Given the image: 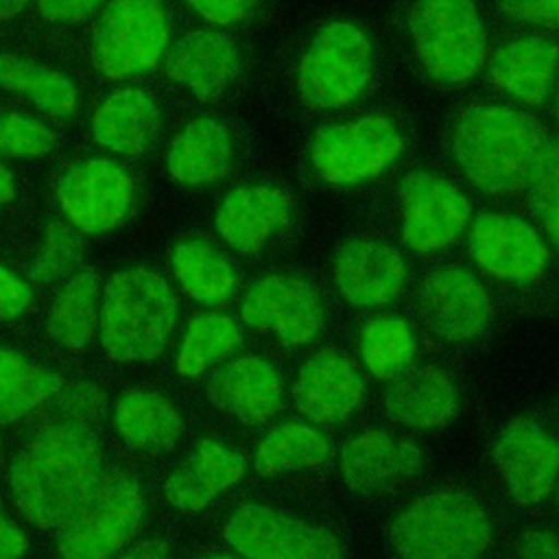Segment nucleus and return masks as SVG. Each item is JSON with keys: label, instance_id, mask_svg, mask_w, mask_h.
Instances as JSON below:
<instances>
[{"label": "nucleus", "instance_id": "72a5a7b5", "mask_svg": "<svg viewBox=\"0 0 559 559\" xmlns=\"http://www.w3.org/2000/svg\"><path fill=\"white\" fill-rule=\"evenodd\" d=\"M365 367L380 380H393L415 360V334L406 319L384 314L371 319L358 338Z\"/></svg>", "mask_w": 559, "mask_h": 559}, {"label": "nucleus", "instance_id": "4c0bfd02", "mask_svg": "<svg viewBox=\"0 0 559 559\" xmlns=\"http://www.w3.org/2000/svg\"><path fill=\"white\" fill-rule=\"evenodd\" d=\"M55 146L52 131L35 118L22 114L0 116V157H39Z\"/></svg>", "mask_w": 559, "mask_h": 559}, {"label": "nucleus", "instance_id": "ea45409f", "mask_svg": "<svg viewBox=\"0 0 559 559\" xmlns=\"http://www.w3.org/2000/svg\"><path fill=\"white\" fill-rule=\"evenodd\" d=\"M500 11L511 22L559 28V0H500Z\"/></svg>", "mask_w": 559, "mask_h": 559}, {"label": "nucleus", "instance_id": "a211bd4d", "mask_svg": "<svg viewBox=\"0 0 559 559\" xmlns=\"http://www.w3.org/2000/svg\"><path fill=\"white\" fill-rule=\"evenodd\" d=\"M362 376L341 352L328 347L312 354L299 369L293 400L297 411L319 426L345 421L362 400Z\"/></svg>", "mask_w": 559, "mask_h": 559}, {"label": "nucleus", "instance_id": "ddd939ff", "mask_svg": "<svg viewBox=\"0 0 559 559\" xmlns=\"http://www.w3.org/2000/svg\"><path fill=\"white\" fill-rule=\"evenodd\" d=\"M491 459L509 496L522 507L544 502L559 483V441L533 419L509 421Z\"/></svg>", "mask_w": 559, "mask_h": 559}, {"label": "nucleus", "instance_id": "7ed1b4c3", "mask_svg": "<svg viewBox=\"0 0 559 559\" xmlns=\"http://www.w3.org/2000/svg\"><path fill=\"white\" fill-rule=\"evenodd\" d=\"M175 321L177 299L159 273L135 266L107 282L98 310V336L109 358L153 360L164 352Z\"/></svg>", "mask_w": 559, "mask_h": 559}, {"label": "nucleus", "instance_id": "79ce46f5", "mask_svg": "<svg viewBox=\"0 0 559 559\" xmlns=\"http://www.w3.org/2000/svg\"><path fill=\"white\" fill-rule=\"evenodd\" d=\"M100 4L103 0H37L41 17L52 24H79Z\"/></svg>", "mask_w": 559, "mask_h": 559}, {"label": "nucleus", "instance_id": "412c9836", "mask_svg": "<svg viewBox=\"0 0 559 559\" xmlns=\"http://www.w3.org/2000/svg\"><path fill=\"white\" fill-rule=\"evenodd\" d=\"M282 376L262 356H242L218 369L210 384V402L245 424H264L282 406Z\"/></svg>", "mask_w": 559, "mask_h": 559}, {"label": "nucleus", "instance_id": "cd10ccee", "mask_svg": "<svg viewBox=\"0 0 559 559\" xmlns=\"http://www.w3.org/2000/svg\"><path fill=\"white\" fill-rule=\"evenodd\" d=\"M114 424L131 450L162 454L179 441L183 419L168 397L155 391H129L116 402Z\"/></svg>", "mask_w": 559, "mask_h": 559}, {"label": "nucleus", "instance_id": "49530a36", "mask_svg": "<svg viewBox=\"0 0 559 559\" xmlns=\"http://www.w3.org/2000/svg\"><path fill=\"white\" fill-rule=\"evenodd\" d=\"M15 192V183H13V177L11 173L0 164V205L7 203Z\"/></svg>", "mask_w": 559, "mask_h": 559}, {"label": "nucleus", "instance_id": "a878e982", "mask_svg": "<svg viewBox=\"0 0 559 559\" xmlns=\"http://www.w3.org/2000/svg\"><path fill=\"white\" fill-rule=\"evenodd\" d=\"M159 124V109L146 92L122 90L92 116V138L111 153L133 157L155 144Z\"/></svg>", "mask_w": 559, "mask_h": 559}, {"label": "nucleus", "instance_id": "2eb2a0df", "mask_svg": "<svg viewBox=\"0 0 559 559\" xmlns=\"http://www.w3.org/2000/svg\"><path fill=\"white\" fill-rule=\"evenodd\" d=\"M57 197L72 227L85 234H105L127 218L133 183L118 164L85 159L61 177Z\"/></svg>", "mask_w": 559, "mask_h": 559}, {"label": "nucleus", "instance_id": "a18cd8bd", "mask_svg": "<svg viewBox=\"0 0 559 559\" xmlns=\"http://www.w3.org/2000/svg\"><path fill=\"white\" fill-rule=\"evenodd\" d=\"M26 550L24 533L13 524L0 504V559L20 557Z\"/></svg>", "mask_w": 559, "mask_h": 559}, {"label": "nucleus", "instance_id": "f704fd0d", "mask_svg": "<svg viewBox=\"0 0 559 559\" xmlns=\"http://www.w3.org/2000/svg\"><path fill=\"white\" fill-rule=\"evenodd\" d=\"M240 345V328L227 314H199L190 321L177 354V373L197 378Z\"/></svg>", "mask_w": 559, "mask_h": 559}, {"label": "nucleus", "instance_id": "aec40b11", "mask_svg": "<svg viewBox=\"0 0 559 559\" xmlns=\"http://www.w3.org/2000/svg\"><path fill=\"white\" fill-rule=\"evenodd\" d=\"M293 218V201L282 188L245 186L229 192L216 212L218 236L238 253L260 251Z\"/></svg>", "mask_w": 559, "mask_h": 559}, {"label": "nucleus", "instance_id": "423d86ee", "mask_svg": "<svg viewBox=\"0 0 559 559\" xmlns=\"http://www.w3.org/2000/svg\"><path fill=\"white\" fill-rule=\"evenodd\" d=\"M138 483L122 469H103L79 507L57 528V550L70 559H100L127 546L142 522Z\"/></svg>", "mask_w": 559, "mask_h": 559}, {"label": "nucleus", "instance_id": "a19ab883", "mask_svg": "<svg viewBox=\"0 0 559 559\" xmlns=\"http://www.w3.org/2000/svg\"><path fill=\"white\" fill-rule=\"evenodd\" d=\"M33 304V288L13 271L0 266V321L22 317Z\"/></svg>", "mask_w": 559, "mask_h": 559}, {"label": "nucleus", "instance_id": "f3484780", "mask_svg": "<svg viewBox=\"0 0 559 559\" xmlns=\"http://www.w3.org/2000/svg\"><path fill=\"white\" fill-rule=\"evenodd\" d=\"M421 467L424 456L413 441L395 439L378 428L354 435L338 459L343 483L365 498L397 491L419 476Z\"/></svg>", "mask_w": 559, "mask_h": 559}, {"label": "nucleus", "instance_id": "7c9ffc66", "mask_svg": "<svg viewBox=\"0 0 559 559\" xmlns=\"http://www.w3.org/2000/svg\"><path fill=\"white\" fill-rule=\"evenodd\" d=\"M59 373L0 347V421H15L57 395Z\"/></svg>", "mask_w": 559, "mask_h": 559}, {"label": "nucleus", "instance_id": "6e6552de", "mask_svg": "<svg viewBox=\"0 0 559 559\" xmlns=\"http://www.w3.org/2000/svg\"><path fill=\"white\" fill-rule=\"evenodd\" d=\"M168 46V17L159 0H111L94 31V63L114 81L155 68Z\"/></svg>", "mask_w": 559, "mask_h": 559}, {"label": "nucleus", "instance_id": "f03ea898", "mask_svg": "<svg viewBox=\"0 0 559 559\" xmlns=\"http://www.w3.org/2000/svg\"><path fill=\"white\" fill-rule=\"evenodd\" d=\"M548 138L544 127L522 109L478 105L456 116L448 151L476 190L511 197L528 188Z\"/></svg>", "mask_w": 559, "mask_h": 559}, {"label": "nucleus", "instance_id": "8fccbe9b", "mask_svg": "<svg viewBox=\"0 0 559 559\" xmlns=\"http://www.w3.org/2000/svg\"><path fill=\"white\" fill-rule=\"evenodd\" d=\"M555 111H557V120H559V94H557V107H555Z\"/></svg>", "mask_w": 559, "mask_h": 559}, {"label": "nucleus", "instance_id": "09e8293b", "mask_svg": "<svg viewBox=\"0 0 559 559\" xmlns=\"http://www.w3.org/2000/svg\"><path fill=\"white\" fill-rule=\"evenodd\" d=\"M31 0H0V20H9L17 15Z\"/></svg>", "mask_w": 559, "mask_h": 559}, {"label": "nucleus", "instance_id": "20e7f679", "mask_svg": "<svg viewBox=\"0 0 559 559\" xmlns=\"http://www.w3.org/2000/svg\"><path fill=\"white\" fill-rule=\"evenodd\" d=\"M393 552L406 559L483 555L493 542L485 509L463 491H430L406 504L391 522Z\"/></svg>", "mask_w": 559, "mask_h": 559}, {"label": "nucleus", "instance_id": "bb28decb", "mask_svg": "<svg viewBox=\"0 0 559 559\" xmlns=\"http://www.w3.org/2000/svg\"><path fill=\"white\" fill-rule=\"evenodd\" d=\"M234 159L231 135L216 118L188 122L168 151V173L181 186H205L227 175Z\"/></svg>", "mask_w": 559, "mask_h": 559}, {"label": "nucleus", "instance_id": "6ab92c4d", "mask_svg": "<svg viewBox=\"0 0 559 559\" xmlns=\"http://www.w3.org/2000/svg\"><path fill=\"white\" fill-rule=\"evenodd\" d=\"M334 282L349 304L378 308L402 293L406 262L386 242L358 236L338 247L334 255Z\"/></svg>", "mask_w": 559, "mask_h": 559}, {"label": "nucleus", "instance_id": "37998d69", "mask_svg": "<svg viewBox=\"0 0 559 559\" xmlns=\"http://www.w3.org/2000/svg\"><path fill=\"white\" fill-rule=\"evenodd\" d=\"M207 22L234 24L245 20L258 4V0H188Z\"/></svg>", "mask_w": 559, "mask_h": 559}, {"label": "nucleus", "instance_id": "b1692460", "mask_svg": "<svg viewBox=\"0 0 559 559\" xmlns=\"http://www.w3.org/2000/svg\"><path fill=\"white\" fill-rule=\"evenodd\" d=\"M240 59L234 41L214 31L183 35L166 57V74L197 98H218L236 79Z\"/></svg>", "mask_w": 559, "mask_h": 559}, {"label": "nucleus", "instance_id": "c756f323", "mask_svg": "<svg viewBox=\"0 0 559 559\" xmlns=\"http://www.w3.org/2000/svg\"><path fill=\"white\" fill-rule=\"evenodd\" d=\"M98 275L92 269L72 273L52 299L46 330L48 336L68 349H81L96 332Z\"/></svg>", "mask_w": 559, "mask_h": 559}, {"label": "nucleus", "instance_id": "3c124183", "mask_svg": "<svg viewBox=\"0 0 559 559\" xmlns=\"http://www.w3.org/2000/svg\"><path fill=\"white\" fill-rule=\"evenodd\" d=\"M0 465H2V441H0Z\"/></svg>", "mask_w": 559, "mask_h": 559}, {"label": "nucleus", "instance_id": "c85d7f7f", "mask_svg": "<svg viewBox=\"0 0 559 559\" xmlns=\"http://www.w3.org/2000/svg\"><path fill=\"white\" fill-rule=\"evenodd\" d=\"M173 271L183 293L199 304L221 306L236 290L231 262L207 240L186 238L173 249Z\"/></svg>", "mask_w": 559, "mask_h": 559}, {"label": "nucleus", "instance_id": "9b49d317", "mask_svg": "<svg viewBox=\"0 0 559 559\" xmlns=\"http://www.w3.org/2000/svg\"><path fill=\"white\" fill-rule=\"evenodd\" d=\"M227 544L255 559H336L338 539L319 526L273 511L264 504H242L225 524Z\"/></svg>", "mask_w": 559, "mask_h": 559}, {"label": "nucleus", "instance_id": "f8f14e48", "mask_svg": "<svg viewBox=\"0 0 559 559\" xmlns=\"http://www.w3.org/2000/svg\"><path fill=\"white\" fill-rule=\"evenodd\" d=\"M467 249L487 275L509 284H533L550 264L548 245L537 227L502 212H483L472 221Z\"/></svg>", "mask_w": 559, "mask_h": 559}, {"label": "nucleus", "instance_id": "c03bdc74", "mask_svg": "<svg viewBox=\"0 0 559 559\" xmlns=\"http://www.w3.org/2000/svg\"><path fill=\"white\" fill-rule=\"evenodd\" d=\"M518 555L535 559H557L559 557V535L550 531L524 533L518 542Z\"/></svg>", "mask_w": 559, "mask_h": 559}, {"label": "nucleus", "instance_id": "e433bc0d", "mask_svg": "<svg viewBox=\"0 0 559 559\" xmlns=\"http://www.w3.org/2000/svg\"><path fill=\"white\" fill-rule=\"evenodd\" d=\"M526 190L537 225L559 249V138H548Z\"/></svg>", "mask_w": 559, "mask_h": 559}, {"label": "nucleus", "instance_id": "4468645a", "mask_svg": "<svg viewBox=\"0 0 559 559\" xmlns=\"http://www.w3.org/2000/svg\"><path fill=\"white\" fill-rule=\"evenodd\" d=\"M240 314L247 325L277 336L284 345H304L319 334L325 308L310 282L273 273L249 286Z\"/></svg>", "mask_w": 559, "mask_h": 559}, {"label": "nucleus", "instance_id": "dca6fc26", "mask_svg": "<svg viewBox=\"0 0 559 559\" xmlns=\"http://www.w3.org/2000/svg\"><path fill=\"white\" fill-rule=\"evenodd\" d=\"M419 312L428 330L441 341L465 343L485 332L491 299L469 271L437 266L421 282Z\"/></svg>", "mask_w": 559, "mask_h": 559}, {"label": "nucleus", "instance_id": "473e14b6", "mask_svg": "<svg viewBox=\"0 0 559 559\" xmlns=\"http://www.w3.org/2000/svg\"><path fill=\"white\" fill-rule=\"evenodd\" d=\"M330 443L312 426L282 424L273 428L255 450V472L260 476H280L306 467H317L330 459Z\"/></svg>", "mask_w": 559, "mask_h": 559}, {"label": "nucleus", "instance_id": "9d476101", "mask_svg": "<svg viewBox=\"0 0 559 559\" xmlns=\"http://www.w3.org/2000/svg\"><path fill=\"white\" fill-rule=\"evenodd\" d=\"M400 234L415 253L450 247L469 221L467 197L445 177L411 170L397 186Z\"/></svg>", "mask_w": 559, "mask_h": 559}, {"label": "nucleus", "instance_id": "58836bf2", "mask_svg": "<svg viewBox=\"0 0 559 559\" xmlns=\"http://www.w3.org/2000/svg\"><path fill=\"white\" fill-rule=\"evenodd\" d=\"M57 408L70 421H79L85 426L100 424L107 408V397L103 389L94 382H72L68 386L61 384L57 391Z\"/></svg>", "mask_w": 559, "mask_h": 559}, {"label": "nucleus", "instance_id": "f257e3e1", "mask_svg": "<svg viewBox=\"0 0 559 559\" xmlns=\"http://www.w3.org/2000/svg\"><path fill=\"white\" fill-rule=\"evenodd\" d=\"M100 474L103 450L92 426L61 419L20 448L9 467V485L31 524L57 531Z\"/></svg>", "mask_w": 559, "mask_h": 559}, {"label": "nucleus", "instance_id": "0eeeda50", "mask_svg": "<svg viewBox=\"0 0 559 559\" xmlns=\"http://www.w3.org/2000/svg\"><path fill=\"white\" fill-rule=\"evenodd\" d=\"M371 72L369 37L354 24L332 22L306 48L297 70V87L308 107L341 109L365 92Z\"/></svg>", "mask_w": 559, "mask_h": 559}, {"label": "nucleus", "instance_id": "de8ad7c7", "mask_svg": "<svg viewBox=\"0 0 559 559\" xmlns=\"http://www.w3.org/2000/svg\"><path fill=\"white\" fill-rule=\"evenodd\" d=\"M166 555V546L162 542H144L140 548L131 552V557H162Z\"/></svg>", "mask_w": 559, "mask_h": 559}, {"label": "nucleus", "instance_id": "c9c22d12", "mask_svg": "<svg viewBox=\"0 0 559 559\" xmlns=\"http://www.w3.org/2000/svg\"><path fill=\"white\" fill-rule=\"evenodd\" d=\"M81 258L83 242L79 234L72 227L55 221L48 225L44 240L33 258L28 271L31 282L37 286H48L59 280H68L76 271Z\"/></svg>", "mask_w": 559, "mask_h": 559}, {"label": "nucleus", "instance_id": "393cba45", "mask_svg": "<svg viewBox=\"0 0 559 559\" xmlns=\"http://www.w3.org/2000/svg\"><path fill=\"white\" fill-rule=\"evenodd\" d=\"M247 472V461L216 443L201 441L164 483L166 500L181 511H199L218 493L236 485Z\"/></svg>", "mask_w": 559, "mask_h": 559}, {"label": "nucleus", "instance_id": "39448f33", "mask_svg": "<svg viewBox=\"0 0 559 559\" xmlns=\"http://www.w3.org/2000/svg\"><path fill=\"white\" fill-rule=\"evenodd\" d=\"M415 52L432 81L465 83L487 63V37L472 0H417L411 11Z\"/></svg>", "mask_w": 559, "mask_h": 559}, {"label": "nucleus", "instance_id": "5701e85b", "mask_svg": "<svg viewBox=\"0 0 559 559\" xmlns=\"http://www.w3.org/2000/svg\"><path fill=\"white\" fill-rule=\"evenodd\" d=\"M559 74V44L542 37H520L500 46L489 61V79L496 90L526 103H544Z\"/></svg>", "mask_w": 559, "mask_h": 559}, {"label": "nucleus", "instance_id": "1a4fd4ad", "mask_svg": "<svg viewBox=\"0 0 559 559\" xmlns=\"http://www.w3.org/2000/svg\"><path fill=\"white\" fill-rule=\"evenodd\" d=\"M402 151V133L389 118L362 116L321 129L310 142V162L323 181L354 186L380 177Z\"/></svg>", "mask_w": 559, "mask_h": 559}, {"label": "nucleus", "instance_id": "4be33fe9", "mask_svg": "<svg viewBox=\"0 0 559 559\" xmlns=\"http://www.w3.org/2000/svg\"><path fill=\"white\" fill-rule=\"evenodd\" d=\"M459 404L454 382L435 365H411L393 378L382 397L384 413L413 430L448 426L459 415Z\"/></svg>", "mask_w": 559, "mask_h": 559}, {"label": "nucleus", "instance_id": "2f4dec72", "mask_svg": "<svg viewBox=\"0 0 559 559\" xmlns=\"http://www.w3.org/2000/svg\"><path fill=\"white\" fill-rule=\"evenodd\" d=\"M0 85L50 116H70L76 109V90L70 79L17 55H0Z\"/></svg>", "mask_w": 559, "mask_h": 559}]
</instances>
